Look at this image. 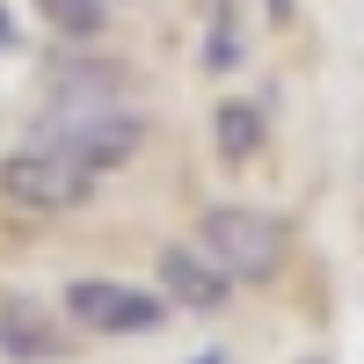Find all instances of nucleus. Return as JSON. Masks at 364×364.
<instances>
[{"mask_svg": "<svg viewBox=\"0 0 364 364\" xmlns=\"http://www.w3.org/2000/svg\"><path fill=\"white\" fill-rule=\"evenodd\" d=\"M197 248L226 269L233 284H269L291 255V233L277 211H255V204H211L197 219Z\"/></svg>", "mask_w": 364, "mask_h": 364, "instance_id": "nucleus-1", "label": "nucleus"}, {"mask_svg": "<svg viewBox=\"0 0 364 364\" xmlns=\"http://www.w3.org/2000/svg\"><path fill=\"white\" fill-rule=\"evenodd\" d=\"M29 146H51V154H66L80 168H132L139 161V146H146V117H132L124 102L117 109H51L37 132H29Z\"/></svg>", "mask_w": 364, "mask_h": 364, "instance_id": "nucleus-2", "label": "nucleus"}, {"mask_svg": "<svg viewBox=\"0 0 364 364\" xmlns=\"http://www.w3.org/2000/svg\"><path fill=\"white\" fill-rule=\"evenodd\" d=\"M87 197H95V168L51 154V146H15V154L0 161V204H15V211L51 219V211H73Z\"/></svg>", "mask_w": 364, "mask_h": 364, "instance_id": "nucleus-3", "label": "nucleus"}, {"mask_svg": "<svg viewBox=\"0 0 364 364\" xmlns=\"http://www.w3.org/2000/svg\"><path fill=\"white\" fill-rule=\"evenodd\" d=\"M66 328H87V336H154L168 328V291H139L117 277H80L66 284Z\"/></svg>", "mask_w": 364, "mask_h": 364, "instance_id": "nucleus-4", "label": "nucleus"}, {"mask_svg": "<svg viewBox=\"0 0 364 364\" xmlns=\"http://www.w3.org/2000/svg\"><path fill=\"white\" fill-rule=\"evenodd\" d=\"M44 95H51V109H117V95H132V66L73 44V51L44 58Z\"/></svg>", "mask_w": 364, "mask_h": 364, "instance_id": "nucleus-5", "label": "nucleus"}, {"mask_svg": "<svg viewBox=\"0 0 364 364\" xmlns=\"http://www.w3.org/2000/svg\"><path fill=\"white\" fill-rule=\"evenodd\" d=\"M0 350H8L15 364H66L73 357V336L37 306V299L8 291V299H0Z\"/></svg>", "mask_w": 364, "mask_h": 364, "instance_id": "nucleus-6", "label": "nucleus"}, {"mask_svg": "<svg viewBox=\"0 0 364 364\" xmlns=\"http://www.w3.org/2000/svg\"><path fill=\"white\" fill-rule=\"evenodd\" d=\"M161 291H168V306H190V314H219L226 299H233V277L219 262H211L204 248H161Z\"/></svg>", "mask_w": 364, "mask_h": 364, "instance_id": "nucleus-7", "label": "nucleus"}, {"mask_svg": "<svg viewBox=\"0 0 364 364\" xmlns=\"http://www.w3.org/2000/svg\"><path fill=\"white\" fill-rule=\"evenodd\" d=\"M211 139H219V161L248 168V161L262 154V139H269V117H262V102H240V95H226L219 109H211Z\"/></svg>", "mask_w": 364, "mask_h": 364, "instance_id": "nucleus-8", "label": "nucleus"}, {"mask_svg": "<svg viewBox=\"0 0 364 364\" xmlns=\"http://www.w3.org/2000/svg\"><path fill=\"white\" fill-rule=\"evenodd\" d=\"M66 44H95L102 29H109V0H29Z\"/></svg>", "mask_w": 364, "mask_h": 364, "instance_id": "nucleus-9", "label": "nucleus"}, {"mask_svg": "<svg viewBox=\"0 0 364 364\" xmlns=\"http://www.w3.org/2000/svg\"><path fill=\"white\" fill-rule=\"evenodd\" d=\"M240 66V15L233 0H211V37H204V73H233Z\"/></svg>", "mask_w": 364, "mask_h": 364, "instance_id": "nucleus-10", "label": "nucleus"}, {"mask_svg": "<svg viewBox=\"0 0 364 364\" xmlns=\"http://www.w3.org/2000/svg\"><path fill=\"white\" fill-rule=\"evenodd\" d=\"M262 8H269V22H291V15H299V0H262Z\"/></svg>", "mask_w": 364, "mask_h": 364, "instance_id": "nucleus-11", "label": "nucleus"}, {"mask_svg": "<svg viewBox=\"0 0 364 364\" xmlns=\"http://www.w3.org/2000/svg\"><path fill=\"white\" fill-rule=\"evenodd\" d=\"M8 44H15V15L0 8V51H8Z\"/></svg>", "mask_w": 364, "mask_h": 364, "instance_id": "nucleus-12", "label": "nucleus"}]
</instances>
